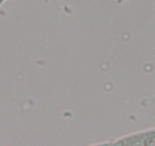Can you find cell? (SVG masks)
Wrapping results in <instances>:
<instances>
[{"instance_id": "obj_1", "label": "cell", "mask_w": 155, "mask_h": 146, "mask_svg": "<svg viewBox=\"0 0 155 146\" xmlns=\"http://www.w3.org/2000/svg\"><path fill=\"white\" fill-rule=\"evenodd\" d=\"M112 146H155V128L145 129L120 137Z\"/></svg>"}, {"instance_id": "obj_2", "label": "cell", "mask_w": 155, "mask_h": 146, "mask_svg": "<svg viewBox=\"0 0 155 146\" xmlns=\"http://www.w3.org/2000/svg\"><path fill=\"white\" fill-rule=\"evenodd\" d=\"M89 146H112L111 142H101V143H97V144H92V145Z\"/></svg>"}]
</instances>
